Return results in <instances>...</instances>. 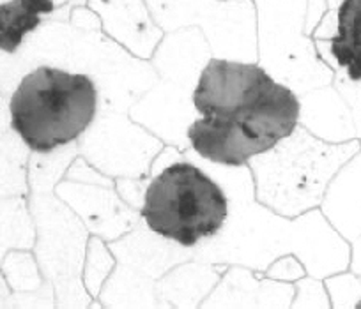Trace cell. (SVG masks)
<instances>
[{"instance_id": "cell-11", "label": "cell", "mask_w": 361, "mask_h": 309, "mask_svg": "<svg viewBox=\"0 0 361 309\" xmlns=\"http://www.w3.org/2000/svg\"><path fill=\"white\" fill-rule=\"evenodd\" d=\"M335 34L328 43L317 39V51L345 72L350 83H361V0H342L335 13Z\"/></svg>"}, {"instance_id": "cell-13", "label": "cell", "mask_w": 361, "mask_h": 309, "mask_svg": "<svg viewBox=\"0 0 361 309\" xmlns=\"http://www.w3.org/2000/svg\"><path fill=\"white\" fill-rule=\"evenodd\" d=\"M356 308H360V309H361V297H360V301L356 302Z\"/></svg>"}, {"instance_id": "cell-7", "label": "cell", "mask_w": 361, "mask_h": 309, "mask_svg": "<svg viewBox=\"0 0 361 309\" xmlns=\"http://www.w3.org/2000/svg\"><path fill=\"white\" fill-rule=\"evenodd\" d=\"M275 78L255 62L211 57L192 94L199 115L238 117L255 103Z\"/></svg>"}, {"instance_id": "cell-12", "label": "cell", "mask_w": 361, "mask_h": 309, "mask_svg": "<svg viewBox=\"0 0 361 309\" xmlns=\"http://www.w3.org/2000/svg\"><path fill=\"white\" fill-rule=\"evenodd\" d=\"M55 0H8L0 2V51L16 53L27 37L55 11Z\"/></svg>"}, {"instance_id": "cell-3", "label": "cell", "mask_w": 361, "mask_h": 309, "mask_svg": "<svg viewBox=\"0 0 361 309\" xmlns=\"http://www.w3.org/2000/svg\"><path fill=\"white\" fill-rule=\"evenodd\" d=\"M228 213L224 186L195 161L177 154V161L152 170L140 216L152 234L193 249L220 234Z\"/></svg>"}, {"instance_id": "cell-9", "label": "cell", "mask_w": 361, "mask_h": 309, "mask_svg": "<svg viewBox=\"0 0 361 309\" xmlns=\"http://www.w3.org/2000/svg\"><path fill=\"white\" fill-rule=\"evenodd\" d=\"M103 27L138 58H151L163 39L161 27L152 25L149 8L142 0H89Z\"/></svg>"}, {"instance_id": "cell-5", "label": "cell", "mask_w": 361, "mask_h": 309, "mask_svg": "<svg viewBox=\"0 0 361 309\" xmlns=\"http://www.w3.org/2000/svg\"><path fill=\"white\" fill-rule=\"evenodd\" d=\"M259 11V62L296 94L331 83L333 71L319 61L305 32L307 0H255Z\"/></svg>"}, {"instance_id": "cell-4", "label": "cell", "mask_w": 361, "mask_h": 309, "mask_svg": "<svg viewBox=\"0 0 361 309\" xmlns=\"http://www.w3.org/2000/svg\"><path fill=\"white\" fill-rule=\"evenodd\" d=\"M357 149V141L326 144L298 124L289 137L248 161L257 200L287 217L315 209L336 170Z\"/></svg>"}, {"instance_id": "cell-10", "label": "cell", "mask_w": 361, "mask_h": 309, "mask_svg": "<svg viewBox=\"0 0 361 309\" xmlns=\"http://www.w3.org/2000/svg\"><path fill=\"white\" fill-rule=\"evenodd\" d=\"M301 101L290 87L283 83H271L259 99L235 119L241 120L248 131L264 138L269 144L289 137L300 124Z\"/></svg>"}, {"instance_id": "cell-8", "label": "cell", "mask_w": 361, "mask_h": 309, "mask_svg": "<svg viewBox=\"0 0 361 309\" xmlns=\"http://www.w3.org/2000/svg\"><path fill=\"white\" fill-rule=\"evenodd\" d=\"M190 151L214 165L243 166L253 156L275 147L245 127L235 117L202 115L186 127Z\"/></svg>"}, {"instance_id": "cell-2", "label": "cell", "mask_w": 361, "mask_h": 309, "mask_svg": "<svg viewBox=\"0 0 361 309\" xmlns=\"http://www.w3.org/2000/svg\"><path fill=\"white\" fill-rule=\"evenodd\" d=\"M98 112L99 89L92 76L47 64L20 80L9 103L11 127L37 154L71 145Z\"/></svg>"}, {"instance_id": "cell-6", "label": "cell", "mask_w": 361, "mask_h": 309, "mask_svg": "<svg viewBox=\"0 0 361 309\" xmlns=\"http://www.w3.org/2000/svg\"><path fill=\"white\" fill-rule=\"evenodd\" d=\"M154 22L165 32L202 25L213 57L255 62V13L250 0H145Z\"/></svg>"}, {"instance_id": "cell-1", "label": "cell", "mask_w": 361, "mask_h": 309, "mask_svg": "<svg viewBox=\"0 0 361 309\" xmlns=\"http://www.w3.org/2000/svg\"><path fill=\"white\" fill-rule=\"evenodd\" d=\"M183 154L211 173L227 191L231 201V213L220 234L192 249V258L197 262L241 263L266 270L275 256L293 253L315 277L345 269L349 249L322 220L321 213H310L290 223L282 214L276 216L257 203L248 165H214L192 151H183Z\"/></svg>"}]
</instances>
